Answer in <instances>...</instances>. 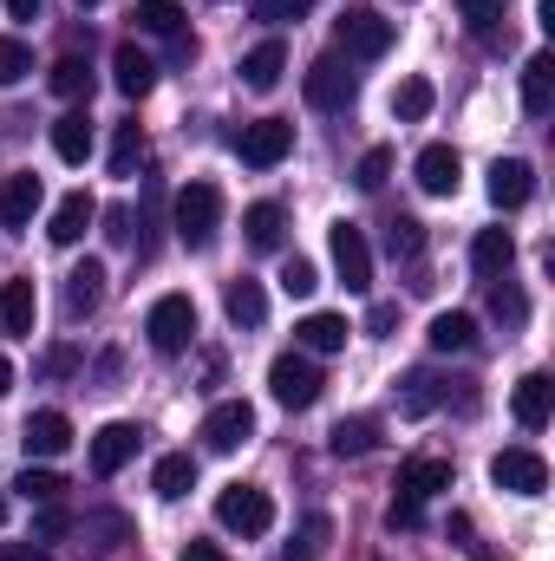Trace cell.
I'll return each mask as SVG.
<instances>
[{
	"label": "cell",
	"mask_w": 555,
	"mask_h": 561,
	"mask_svg": "<svg viewBox=\"0 0 555 561\" xmlns=\"http://www.w3.org/2000/svg\"><path fill=\"white\" fill-rule=\"evenodd\" d=\"M144 333H150V346H157L163 359L190 353V340H196V300H190V294H163V300H150Z\"/></svg>",
	"instance_id": "obj_3"
},
{
	"label": "cell",
	"mask_w": 555,
	"mask_h": 561,
	"mask_svg": "<svg viewBox=\"0 0 555 561\" xmlns=\"http://www.w3.org/2000/svg\"><path fill=\"white\" fill-rule=\"evenodd\" d=\"M112 79H118V92H125V99H144V92L157 85V59L144 53L138 39H125V46L112 53Z\"/></svg>",
	"instance_id": "obj_17"
},
{
	"label": "cell",
	"mask_w": 555,
	"mask_h": 561,
	"mask_svg": "<svg viewBox=\"0 0 555 561\" xmlns=\"http://www.w3.org/2000/svg\"><path fill=\"white\" fill-rule=\"evenodd\" d=\"M86 536H99V549H118V542H132V523L118 510H92L86 516Z\"/></svg>",
	"instance_id": "obj_39"
},
{
	"label": "cell",
	"mask_w": 555,
	"mask_h": 561,
	"mask_svg": "<svg viewBox=\"0 0 555 561\" xmlns=\"http://www.w3.org/2000/svg\"><path fill=\"white\" fill-rule=\"evenodd\" d=\"M314 287H320V268H314V262H301V255L281 262V294H287V300H307Z\"/></svg>",
	"instance_id": "obj_41"
},
{
	"label": "cell",
	"mask_w": 555,
	"mask_h": 561,
	"mask_svg": "<svg viewBox=\"0 0 555 561\" xmlns=\"http://www.w3.org/2000/svg\"><path fill=\"white\" fill-rule=\"evenodd\" d=\"M327 444H333V457H366V450L380 444V424H373V419H340Z\"/></svg>",
	"instance_id": "obj_31"
},
{
	"label": "cell",
	"mask_w": 555,
	"mask_h": 561,
	"mask_svg": "<svg viewBox=\"0 0 555 561\" xmlns=\"http://www.w3.org/2000/svg\"><path fill=\"white\" fill-rule=\"evenodd\" d=\"M39 203H46V190H39L33 170H20V176L0 183V222H7V229H26V222L39 216Z\"/></svg>",
	"instance_id": "obj_14"
},
{
	"label": "cell",
	"mask_w": 555,
	"mask_h": 561,
	"mask_svg": "<svg viewBox=\"0 0 555 561\" xmlns=\"http://www.w3.org/2000/svg\"><path fill=\"white\" fill-rule=\"evenodd\" d=\"M138 444H144L138 424H125V419L105 424V431L92 437V477H118V470H125V463L138 457Z\"/></svg>",
	"instance_id": "obj_11"
},
{
	"label": "cell",
	"mask_w": 555,
	"mask_h": 561,
	"mask_svg": "<svg viewBox=\"0 0 555 561\" xmlns=\"http://www.w3.org/2000/svg\"><path fill=\"white\" fill-rule=\"evenodd\" d=\"M13 490H20L26 503H59V496H66V483H59L53 470H33V463H26V470L13 477Z\"/></svg>",
	"instance_id": "obj_37"
},
{
	"label": "cell",
	"mask_w": 555,
	"mask_h": 561,
	"mask_svg": "<svg viewBox=\"0 0 555 561\" xmlns=\"http://www.w3.org/2000/svg\"><path fill=\"white\" fill-rule=\"evenodd\" d=\"M327 249H333V268L347 280V294H366V287H373V249H366V236H360L353 222H333Z\"/></svg>",
	"instance_id": "obj_9"
},
{
	"label": "cell",
	"mask_w": 555,
	"mask_h": 561,
	"mask_svg": "<svg viewBox=\"0 0 555 561\" xmlns=\"http://www.w3.org/2000/svg\"><path fill=\"white\" fill-rule=\"evenodd\" d=\"M33 320H39V294H33V280H7V287H0V327L26 340Z\"/></svg>",
	"instance_id": "obj_23"
},
{
	"label": "cell",
	"mask_w": 555,
	"mask_h": 561,
	"mask_svg": "<svg viewBox=\"0 0 555 561\" xmlns=\"http://www.w3.org/2000/svg\"><path fill=\"white\" fill-rule=\"evenodd\" d=\"M7 392H13V366L0 359V399H7Z\"/></svg>",
	"instance_id": "obj_53"
},
{
	"label": "cell",
	"mask_w": 555,
	"mask_h": 561,
	"mask_svg": "<svg viewBox=\"0 0 555 561\" xmlns=\"http://www.w3.org/2000/svg\"><path fill=\"white\" fill-rule=\"evenodd\" d=\"M523 112L530 118H550L555 112V59L550 53H530V66H523Z\"/></svg>",
	"instance_id": "obj_19"
},
{
	"label": "cell",
	"mask_w": 555,
	"mask_h": 561,
	"mask_svg": "<svg viewBox=\"0 0 555 561\" xmlns=\"http://www.w3.org/2000/svg\"><path fill=\"white\" fill-rule=\"evenodd\" d=\"M223 229V190L216 183H183L177 190V236L183 249H209Z\"/></svg>",
	"instance_id": "obj_2"
},
{
	"label": "cell",
	"mask_w": 555,
	"mask_h": 561,
	"mask_svg": "<svg viewBox=\"0 0 555 561\" xmlns=\"http://www.w3.org/2000/svg\"><path fill=\"white\" fill-rule=\"evenodd\" d=\"M53 150H59V163H86L92 157V118L86 112L53 118Z\"/></svg>",
	"instance_id": "obj_27"
},
{
	"label": "cell",
	"mask_w": 555,
	"mask_h": 561,
	"mask_svg": "<svg viewBox=\"0 0 555 561\" xmlns=\"http://www.w3.org/2000/svg\"><path fill=\"white\" fill-rule=\"evenodd\" d=\"M249 437H256V405H249V399H223V405L203 419V444H209V450H223V457H229V450H242Z\"/></svg>",
	"instance_id": "obj_10"
},
{
	"label": "cell",
	"mask_w": 555,
	"mask_h": 561,
	"mask_svg": "<svg viewBox=\"0 0 555 561\" xmlns=\"http://www.w3.org/2000/svg\"><path fill=\"white\" fill-rule=\"evenodd\" d=\"M0 523H7V496H0Z\"/></svg>",
	"instance_id": "obj_54"
},
{
	"label": "cell",
	"mask_w": 555,
	"mask_h": 561,
	"mask_svg": "<svg viewBox=\"0 0 555 561\" xmlns=\"http://www.w3.org/2000/svg\"><path fill=\"white\" fill-rule=\"evenodd\" d=\"M99 300H105V268H99V262H79V268L66 275V313L86 320V313H99Z\"/></svg>",
	"instance_id": "obj_22"
},
{
	"label": "cell",
	"mask_w": 555,
	"mask_h": 561,
	"mask_svg": "<svg viewBox=\"0 0 555 561\" xmlns=\"http://www.w3.org/2000/svg\"><path fill=\"white\" fill-rule=\"evenodd\" d=\"M26 72H33V53L20 39H0V85H20Z\"/></svg>",
	"instance_id": "obj_44"
},
{
	"label": "cell",
	"mask_w": 555,
	"mask_h": 561,
	"mask_svg": "<svg viewBox=\"0 0 555 561\" xmlns=\"http://www.w3.org/2000/svg\"><path fill=\"white\" fill-rule=\"evenodd\" d=\"M99 222V203H92V190H72V196H59L53 203V222H46V236L59 242V249H72V242H86V229Z\"/></svg>",
	"instance_id": "obj_12"
},
{
	"label": "cell",
	"mask_w": 555,
	"mask_h": 561,
	"mask_svg": "<svg viewBox=\"0 0 555 561\" xmlns=\"http://www.w3.org/2000/svg\"><path fill=\"white\" fill-rule=\"evenodd\" d=\"M72 529V516L59 510V503H39V516H33V542H59Z\"/></svg>",
	"instance_id": "obj_45"
},
{
	"label": "cell",
	"mask_w": 555,
	"mask_h": 561,
	"mask_svg": "<svg viewBox=\"0 0 555 561\" xmlns=\"http://www.w3.org/2000/svg\"><path fill=\"white\" fill-rule=\"evenodd\" d=\"M393 46V20L380 7H347L340 13V53L347 59H380Z\"/></svg>",
	"instance_id": "obj_5"
},
{
	"label": "cell",
	"mask_w": 555,
	"mask_h": 561,
	"mask_svg": "<svg viewBox=\"0 0 555 561\" xmlns=\"http://www.w3.org/2000/svg\"><path fill=\"white\" fill-rule=\"evenodd\" d=\"M281 72H287V53H281V39H262L256 53H242V85H249V92H275Z\"/></svg>",
	"instance_id": "obj_24"
},
{
	"label": "cell",
	"mask_w": 555,
	"mask_h": 561,
	"mask_svg": "<svg viewBox=\"0 0 555 561\" xmlns=\"http://www.w3.org/2000/svg\"><path fill=\"white\" fill-rule=\"evenodd\" d=\"M393 320H399V307H386V300H380V307L366 313V333H393Z\"/></svg>",
	"instance_id": "obj_49"
},
{
	"label": "cell",
	"mask_w": 555,
	"mask_h": 561,
	"mask_svg": "<svg viewBox=\"0 0 555 561\" xmlns=\"http://www.w3.org/2000/svg\"><path fill=\"white\" fill-rule=\"evenodd\" d=\"M287 150H294V125H287V118H256V125H242V138H236V157H242L249 170H275Z\"/></svg>",
	"instance_id": "obj_8"
},
{
	"label": "cell",
	"mask_w": 555,
	"mask_h": 561,
	"mask_svg": "<svg viewBox=\"0 0 555 561\" xmlns=\"http://www.w3.org/2000/svg\"><path fill=\"white\" fill-rule=\"evenodd\" d=\"M418 523H424V503H418V496H393L386 529H418Z\"/></svg>",
	"instance_id": "obj_47"
},
{
	"label": "cell",
	"mask_w": 555,
	"mask_h": 561,
	"mask_svg": "<svg viewBox=\"0 0 555 561\" xmlns=\"http://www.w3.org/2000/svg\"><path fill=\"white\" fill-rule=\"evenodd\" d=\"M327 536H333V523H327V516H307V523H301V536H294V542L281 549V561H314Z\"/></svg>",
	"instance_id": "obj_36"
},
{
	"label": "cell",
	"mask_w": 555,
	"mask_h": 561,
	"mask_svg": "<svg viewBox=\"0 0 555 561\" xmlns=\"http://www.w3.org/2000/svg\"><path fill=\"white\" fill-rule=\"evenodd\" d=\"M269 392H275V405L287 412H307L314 399H320V366H314V353H281L275 366H269Z\"/></svg>",
	"instance_id": "obj_4"
},
{
	"label": "cell",
	"mask_w": 555,
	"mask_h": 561,
	"mask_svg": "<svg viewBox=\"0 0 555 561\" xmlns=\"http://www.w3.org/2000/svg\"><path fill=\"white\" fill-rule=\"evenodd\" d=\"M424 112H431V85H424V79H406V85L393 92V118H399V125H418Z\"/></svg>",
	"instance_id": "obj_38"
},
{
	"label": "cell",
	"mask_w": 555,
	"mask_h": 561,
	"mask_svg": "<svg viewBox=\"0 0 555 561\" xmlns=\"http://www.w3.org/2000/svg\"><path fill=\"white\" fill-rule=\"evenodd\" d=\"M471 340H477V320H471V313H438V320H431V346H438V353H464Z\"/></svg>",
	"instance_id": "obj_33"
},
{
	"label": "cell",
	"mask_w": 555,
	"mask_h": 561,
	"mask_svg": "<svg viewBox=\"0 0 555 561\" xmlns=\"http://www.w3.org/2000/svg\"><path fill=\"white\" fill-rule=\"evenodd\" d=\"M412 170H418V190H424V196H457V170H464V163H457L451 144H424Z\"/></svg>",
	"instance_id": "obj_15"
},
{
	"label": "cell",
	"mask_w": 555,
	"mask_h": 561,
	"mask_svg": "<svg viewBox=\"0 0 555 561\" xmlns=\"http://www.w3.org/2000/svg\"><path fill=\"white\" fill-rule=\"evenodd\" d=\"M223 307H229L236 327H262V320H269V294H262V280H229Z\"/></svg>",
	"instance_id": "obj_28"
},
{
	"label": "cell",
	"mask_w": 555,
	"mask_h": 561,
	"mask_svg": "<svg viewBox=\"0 0 555 561\" xmlns=\"http://www.w3.org/2000/svg\"><path fill=\"white\" fill-rule=\"evenodd\" d=\"M144 163V131L138 125H118V144H112V176H132Z\"/></svg>",
	"instance_id": "obj_40"
},
{
	"label": "cell",
	"mask_w": 555,
	"mask_h": 561,
	"mask_svg": "<svg viewBox=\"0 0 555 561\" xmlns=\"http://www.w3.org/2000/svg\"><path fill=\"white\" fill-rule=\"evenodd\" d=\"M386 249H393L399 262H418V255H424V222H418V216H393V222H386Z\"/></svg>",
	"instance_id": "obj_35"
},
{
	"label": "cell",
	"mask_w": 555,
	"mask_h": 561,
	"mask_svg": "<svg viewBox=\"0 0 555 561\" xmlns=\"http://www.w3.org/2000/svg\"><path fill=\"white\" fill-rule=\"evenodd\" d=\"M399 412H406V419L438 412V379H431V373H406V379H399Z\"/></svg>",
	"instance_id": "obj_34"
},
{
	"label": "cell",
	"mask_w": 555,
	"mask_h": 561,
	"mask_svg": "<svg viewBox=\"0 0 555 561\" xmlns=\"http://www.w3.org/2000/svg\"><path fill=\"white\" fill-rule=\"evenodd\" d=\"M0 7H7V13H13V20H33V13H39V7H46V0H0Z\"/></svg>",
	"instance_id": "obj_52"
},
{
	"label": "cell",
	"mask_w": 555,
	"mask_h": 561,
	"mask_svg": "<svg viewBox=\"0 0 555 561\" xmlns=\"http://www.w3.org/2000/svg\"><path fill=\"white\" fill-rule=\"evenodd\" d=\"M510 262H517V242H510V229H477V242H471V268L484 280L510 275Z\"/></svg>",
	"instance_id": "obj_18"
},
{
	"label": "cell",
	"mask_w": 555,
	"mask_h": 561,
	"mask_svg": "<svg viewBox=\"0 0 555 561\" xmlns=\"http://www.w3.org/2000/svg\"><path fill=\"white\" fill-rule=\"evenodd\" d=\"M0 561H53V556H46L39 542H7V549H0Z\"/></svg>",
	"instance_id": "obj_48"
},
{
	"label": "cell",
	"mask_w": 555,
	"mask_h": 561,
	"mask_svg": "<svg viewBox=\"0 0 555 561\" xmlns=\"http://www.w3.org/2000/svg\"><path fill=\"white\" fill-rule=\"evenodd\" d=\"M314 0H256V20H269V26H287V20H301Z\"/></svg>",
	"instance_id": "obj_46"
},
{
	"label": "cell",
	"mask_w": 555,
	"mask_h": 561,
	"mask_svg": "<svg viewBox=\"0 0 555 561\" xmlns=\"http://www.w3.org/2000/svg\"><path fill=\"white\" fill-rule=\"evenodd\" d=\"M510 412H517V424H523V431H543V424L555 419V379H550V373H530V379L517 386Z\"/></svg>",
	"instance_id": "obj_16"
},
{
	"label": "cell",
	"mask_w": 555,
	"mask_h": 561,
	"mask_svg": "<svg viewBox=\"0 0 555 561\" xmlns=\"http://www.w3.org/2000/svg\"><path fill=\"white\" fill-rule=\"evenodd\" d=\"M242 229H249L256 249H281V236H287V209H281V203H249Z\"/></svg>",
	"instance_id": "obj_29"
},
{
	"label": "cell",
	"mask_w": 555,
	"mask_h": 561,
	"mask_svg": "<svg viewBox=\"0 0 555 561\" xmlns=\"http://www.w3.org/2000/svg\"><path fill=\"white\" fill-rule=\"evenodd\" d=\"M347 333H353V327H347L340 313H307V320L294 327V346H301V353H340Z\"/></svg>",
	"instance_id": "obj_20"
},
{
	"label": "cell",
	"mask_w": 555,
	"mask_h": 561,
	"mask_svg": "<svg viewBox=\"0 0 555 561\" xmlns=\"http://www.w3.org/2000/svg\"><path fill=\"white\" fill-rule=\"evenodd\" d=\"M183 561H229V556H223L216 542H190V549H183Z\"/></svg>",
	"instance_id": "obj_51"
},
{
	"label": "cell",
	"mask_w": 555,
	"mask_h": 561,
	"mask_svg": "<svg viewBox=\"0 0 555 561\" xmlns=\"http://www.w3.org/2000/svg\"><path fill=\"white\" fill-rule=\"evenodd\" d=\"M386 176H393V150L380 144V150H366V157H360V170H353V183H360V190H380Z\"/></svg>",
	"instance_id": "obj_43"
},
{
	"label": "cell",
	"mask_w": 555,
	"mask_h": 561,
	"mask_svg": "<svg viewBox=\"0 0 555 561\" xmlns=\"http://www.w3.org/2000/svg\"><path fill=\"white\" fill-rule=\"evenodd\" d=\"M150 490H157L163 503L190 496V490H196V457H190V450H170V457H157V470H150Z\"/></svg>",
	"instance_id": "obj_21"
},
{
	"label": "cell",
	"mask_w": 555,
	"mask_h": 561,
	"mask_svg": "<svg viewBox=\"0 0 555 561\" xmlns=\"http://www.w3.org/2000/svg\"><path fill=\"white\" fill-rule=\"evenodd\" d=\"M79 7H99V0H79Z\"/></svg>",
	"instance_id": "obj_55"
},
{
	"label": "cell",
	"mask_w": 555,
	"mask_h": 561,
	"mask_svg": "<svg viewBox=\"0 0 555 561\" xmlns=\"http://www.w3.org/2000/svg\"><path fill=\"white\" fill-rule=\"evenodd\" d=\"M216 523H223L229 536L256 542V536H269V529H275V496H269V490H256V483H229V490L216 496Z\"/></svg>",
	"instance_id": "obj_1"
},
{
	"label": "cell",
	"mask_w": 555,
	"mask_h": 561,
	"mask_svg": "<svg viewBox=\"0 0 555 561\" xmlns=\"http://www.w3.org/2000/svg\"><path fill=\"white\" fill-rule=\"evenodd\" d=\"M138 33H163V39H177L183 33V0H138Z\"/></svg>",
	"instance_id": "obj_32"
},
{
	"label": "cell",
	"mask_w": 555,
	"mask_h": 561,
	"mask_svg": "<svg viewBox=\"0 0 555 561\" xmlns=\"http://www.w3.org/2000/svg\"><path fill=\"white\" fill-rule=\"evenodd\" d=\"M79 366V353L72 346H59V353H46V373H72Z\"/></svg>",
	"instance_id": "obj_50"
},
{
	"label": "cell",
	"mask_w": 555,
	"mask_h": 561,
	"mask_svg": "<svg viewBox=\"0 0 555 561\" xmlns=\"http://www.w3.org/2000/svg\"><path fill=\"white\" fill-rule=\"evenodd\" d=\"M46 85H53L59 99H92V66H86L79 53H66V59H53V72H46Z\"/></svg>",
	"instance_id": "obj_30"
},
{
	"label": "cell",
	"mask_w": 555,
	"mask_h": 561,
	"mask_svg": "<svg viewBox=\"0 0 555 561\" xmlns=\"http://www.w3.org/2000/svg\"><path fill=\"white\" fill-rule=\"evenodd\" d=\"M72 444V419L66 412H33L26 419V457H59Z\"/></svg>",
	"instance_id": "obj_25"
},
{
	"label": "cell",
	"mask_w": 555,
	"mask_h": 561,
	"mask_svg": "<svg viewBox=\"0 0 555 561\" xmlns=\"http://www.w3.org/2000/svg\"><path fill=\"white\" fill-rule=\"evenodd\" d=\"M457 13H464V26H471L477 39H490L497 20H503V0H457Z\"/></svg>",
	"instance_id": "obj_42"
},
{
	"label": "cell",
	"mask_w": 555,
	"mask_h": 561,
	"mask_svg": "<svg viewBox=\"0 0 555 561\" xmlns=\"http://www.w3.org/2000/svg\"><path fill=\"white\" fill-rule=\"evenodd\" d=\"M301 92H307V105H314V112H347V105H353V92H360V79L347 72V59H333V53H327V59H314V66H307Z\"/></svg>",
	"instance_id": "obj_6"
},
{
	"label": "cell",
	"mask_w": 555,
	"mask_h": 561,
	"mask_svg": "<svg viewBox=\"0 0 555 561\" xmlns=\"http://www.w3.org/2000/svg\"><path fill=\"white\" fill-rule=\"evenodd\" d=\"M530 196H536V170L523 157H497L490 163V203L497 209H523Z\"/></svg>",
	"instance_id": "obj_13"
},
{
	"label": "cell",
	"mask_w": 555,
	"mask_h": 561,
	"mask_svg": "<svg viewBox=\"0 0 555 561\" xmlns=\"http://www.w3.org/2000/svg\"><path fill=\"white\" fill-rule=\"evenodd\" d=\"M490 483L510 490V496H543V490H550V463H543L530 444H517V450H497V457H490Z\"/></svg>",
	"instance_id": "obj_7"
},
{
	"label": "cell",
	"mask_w": 555,
	"mask_h": 561,
	"mask_svg": "<svg viewBox=\"0 0 555 561\" xmlns=\"http://www.w3.org/2000/svg\"><path fill=\"white\" fill-rule=\"evenodd\" d=\"M438 490H451V463L444 457H412L406 470H399V496H438Z\"/></svg>",
	"instance_id": "obj_26"
}]
</instances>
